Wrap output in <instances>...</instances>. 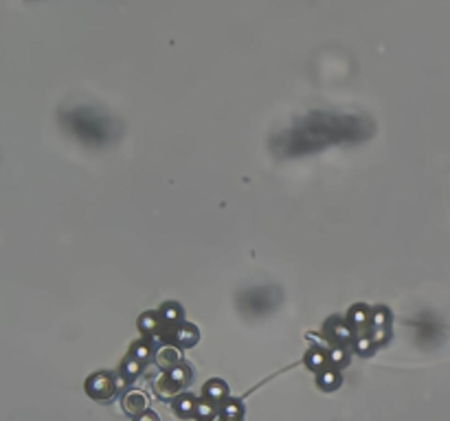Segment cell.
<instances>
[{
    "label": "cell",
    "mask_w": 450,
    "mask_h": 421,
    "mask_svg": "<svg viewBox=\"0 0 450 421\" xmlns=\"http://www.w3.org/2000/svg\"><path fill=\"white\" fill-rule=\"evenodd\" d=\"M123 408H125V412H130V414H138L141 410H145V397H143L141 393H130V395H125Z\"/></svg>",
    "instance_id": "obj_2"
},
{
    "label": "cell",
    "mask_w": 450,
    "mask_h": 421,
    "mask_svg": "<svg viewBox=\"0 0 450 421\" xmlns=\"http://www.w3.org/2000/svg\"><path fill=\"white\" fill-rule=\"evenodd\" d=\"M308 364L312 368H316V371H323L325 364H327V355L321 353L319 349H314V351H310V355H308Z\"/></svg>",
    "instance_id": "obj_5"
},
{
    "label": "cell",
    "mask_w": 450,
    "mask_h": 421,
    "mask_svg": "<svg viewBox=\"0 0 450 421\" xmlns=\"http://www.w3.org/2000/svg\"><path fill=\"white\" fill-rule=\"evenodd\" d=\"M235 414H240V406H237V401H227V406H224V417L233 419Z\"/></svg>",
    "instance_id": "obj_10"
},
{
    "label": "cell",
    "mask_w": 450,
    "mask_h": 421,
    "mask_svg": "<svg viewBox=\"0 0 450 421\" xmlns=\"http://www.w3.org/2000/svg\"><path fill=\"white\" fill-rule=\"evenodd\" d=\"M321 384H323V388H336V384H339V375H336L334 371H325Z\"/></svg>",
    "instance_id": "obj_9"
},
{
    "label": "cell",
    "mask_w": 450,
    "mask_h": 421,
    "mask_svg": "<svg viewBox=\"0 0 450 421\" xmlns=\"http://www.w3.org/2000/svg\"><path fill=\"white\" fill-rule=\"evenodd\" d=\"M149 355H152V349H149V345H147V342H136V345L132 347V358H134V360H138V362L147 360Z\"/></svg>",
    "instance_id": "obj_6"
},
{
    "label": "cell",
    "mask_w": 450,
    "mask_h": 421,
    "mask_svg": "<svg viewBox=\"0 0 450 421\" xmlns=\"http://www.w3.org/2000/svg\"><path fill=\"white\" fill-rule=\"evenodd\" d=\"M343 358H345V355H343V349H341V347L332 349V353L327 355V360H329V362H336V364H341V362H343Z\"/></svg>",
    "instance_id": "obj_11"
},
{
    "label": "cell",
    "mask_w": 450,
    "mask_h": 421,
    "mask_svg": "<svg viewBox=\"0 0 450 421\" xmlns=\"http://www.w3.org/2000/svg\"><path fill=\"white\" fill-rule=\"evenodd\" d=\"M136 421H158V417L154 412H145V414H138Z\"/></svg>",
    "instance_id": "obj_12"
},
{
    "label": "cell",
    "mask_w": 450,
    "mask_h": 421,
    "mask_svg": "<svg viewBox=\"0 0 450 421\" xmlns=\"http://www.w3.org/2000/svg\"><path fill=\"white\" fill-rule=\"evenodd\" d=\"M196 401H194V397H189V395H184V397H180V399H176V406H174V410L178 412V414H182V417H187V414H196Z\"/></svg>",
    "instance_id": "obj_3"
},
{
    "label": "cell",
    "mask_w": 450,
    "mask_h": 421,
    "mask_svg": "<svg viewBox=\"0 0 450 421\" xmlns=\"http://www.w3.org/2000/svg\"><path fill=\"white\" fill-rule=\"evenodd\" d=\"M196 417L202 421H209V417H213V406L207 404V401H200V404L196 406Z\"/></svg>",
    "instance_id": "obj_7"
},
{
    "label": "cell",
    "mask_w": 450,
    "mask_h": 421,
    "mask_svg": "<svg viewBox=\"0 0 450 421\" xmlns=\"http://www.w3.org/2000/svg\"><path fill=\"white\" fill-rule=\"evenodd\" d=\"M112 388H117L115 382H110V377H108V375H103V373H97L95 377H90L88 382H86V391H88L92 397H97V399L108 397V395L112 393Z\"/></svg>",
    "instance_id": "obj_1"
},
{
    "label": "cell",
    "mask_w": 450,
    "mask_h": 421,
    "mask_svg": "<svg viewBox=\"0 0 450 421\" xmlns=\"http://www.w3.org/2000/svg\"><path fill=\"white\" fill-rule=\"evenodd\" d=\"M176 340L180 342V345H184V347H187V345H194V342H196V329L191 327V325H182V327L176 331Z\"/></svg>",
    "instance_id": "obj_4"
},
{
    "label": "cell",
    "mask_w": 450,
    "mask_h": 421,
    "mask_svg": "<svg viewBox=\"0 0 450 421\" xmlns=\"http://www.w3.org/2000/svg\"><path fill=\"white\" fill-rule=\"evenodd\" d=\"M204 393L209 395V397H213V399H217V397H222L224 395V384L222 382H213V384H207V388H204Z\"/></svg>",
    "instance_id": "obj_8"
}]
</instances>
